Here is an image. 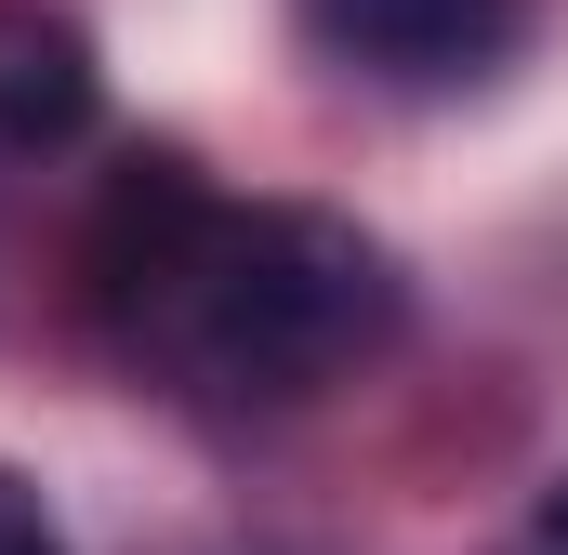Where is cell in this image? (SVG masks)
<instances>
[{"mask_svg":"<svg viewBox=\"0 0 568 555\" xmlns=\"http://www.w3.org/2000/svg\"><path fill=\"white\" fill-rule=\"evenodd\" d=\"M304 40L384 93H449V80H489L529 27V0H291Z\"/></svg>","mask_w":568,"mask_h":555,"instance_id":"cell-2","label":"cell"},{"mask_svg":"<svg viewBox=\"0 0 568 555\" xmlns=\"http://www.w3.org/2000/svg\"><path fill=\"white\" fill-rule=\"evenodd\" d=\"M80 265H93V304H106L120 357H145L185 397H225V411H278V397L344 384L410 317L397 265L344 212L212 199L199 159H172V145L106 172V212H93Z\"/></svg>","mask_w":568,"mask_h":555,"instance_id":"cell-1","label":"cell"},{"mask_svg":"<svg viewBox=\"0 0 568 555\" xmlns=\"http://www.w3.org/2000/svg\"><path fill=\"white\" fill-rule=\"evenodd\" d=\"M542 543H556V555H568V503H556V529H542Z\"/></svg>","mask_w":568,"mask_h":555,"instance_id":"cell-5","label":"cell"},{"mask_svg":"<svg viewBox=\"0 0 568 555\" xmlns=\"http://www.w3.org/2000/svg\"><path fill=\"white\" fill-rule=\"evenodd\" d=\"M0 555H67V529L40 516V490H27V476H0Z\"/></svg>","mask_w":568,"mask_h":555,"instance_id":"cell-4","label":"cell"},{"mask_svg":"<svg viewBox=\"0 0 568 555\" xmlns=\"http://www.w3.org/2000/svg\"><path fill=\"white\" fill-rule=\"evenodd\" d=\"M93 107H106V67H93L80 13L0 0V145H13V159H53V145L93 133Z\"/></svg>","mask_w":568,"mask_h":555,"instance_id":"cell-3","label":"cell"}]
</instances>
